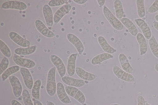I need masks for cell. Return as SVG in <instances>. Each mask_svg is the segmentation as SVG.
<instances>
[{
  "instance_id": "1",
  "label": "cell",
  "mask_w": 158,
  "mask_h": 105,
  "mask_svg": "<svg viewBox=\"0 0 158 105\" xmlns=\"http://www.w3.org/2000/svg\"><path fill=\"white\" fill-rule=\"evenodd\" d=\"M56 69L55 67H52L49 70L47 74L46 90L48 95L50 96H54L56 92Z\"/></svg>"
},
{
  "instance_id": "2",
  "label": "cell",
  "mask_w": 158,
  "mask_h": 105,
  "mask_svg": "<svg viewBox=\"0 0 158 105\" xmlns=\"http://www.w3.org/2000/svg\"><path fill=\"white\" fill-rule=\"evenodd\" d=\"M102 11L104 16L114 29L118 30L123 29L124 26L120 21L113 14L106 6H104Z\"/></svg>"
},
{
  "instance_id": "3",
  "label": "cell",
  "mask_w": 158,
  "mask_h": 105,
  "mask_svg": "<svg viewBox=\"0 0 158 105\" xmlns=\"http://www.w3.org/2000/svg\"><path fill=\"white\" fill-rule=\"evenodd\" d=\"M65 88L69 95L81 104H84L85 103V98L84 95L77 87L67 86L65 87Z\"/></svg>"
},
{
  "instance_id": "4",
  "label": "cell",
  "mask_w": 158,
  "mask_h": 105,
  "mask_svg": "<svg viewBox=\"0 0 158 105\" xmlns=\"http://www.w3.org/2000/svg\"><path fill=\"white\" fill-rule=\"evenodd\" d=\"M112 70L114 74L122 80L127 82H132L135 80V78L132 75L125 71L115 65H113Z\"/></svg>"
},
{
  "instance_id": "5",
  "label": "cell",
  "mask_w": 158,
  "mask_h": 105,
  "mask_svg": "<svg viewBox=\"0 0 158 105\" xmlns=\"http://www.w3.org/2000/svg\"><path fill=\"white\" fill-rule=\"evenodd\" d=\"M50 58L51 62L57 69L60 77L62 78L64 76L66 73V69L62 60L54 54L51 55Z\"/></svg>"
},
{
  "instance_id": "6",
  "label": "cell",
  "mask_w": 158,
  "mask_h": 105,
  "mask_svg": "<svg viewBox=\"0 0 158 105\" xmlns=\"http://www.w3.org/2000/svg\"><path fill=\"white\" fill-rule=\"evenodd\" d=\"M13 60L17 65L27 69L32 68L36 65L35 62L33 60L22 57L15 54L13 55Z\"/></svg>"
},
{
  "instance_id": "7",
  "label": "cell",
  "mask_w": 158,
  "mask_h": 105,
  "mask_svg": "<svg viewBox=\"0 0 158 105\" xmlns=\"http://www.w3.org/2000/svg\"><path fill=\"white\" fill-rule=\"evenodd\" d=\"M8 79L14 96L17 98L19 97L22 94L23 91L20 80L17 77L14 75L10 76Z\"/></svg>"
},
{
  "instance_id": "8",
  "label": "cell",
  "mask_w": 158,
  "mask_h": 105,
  "mask_svg": "<svg viewBox=\"0 0 158 105\" xmlns=\"http://www.w3.org/2000/svg\"><path fill=\"white\" fill-rule=\"evenodd\" d=\"M3 9H15L24 10L27 8V6L24 2L16 0H11L3 3L1 6Z\"/></svg>"
},
{
  "instance_id": "9",
  "label": "cell",
  "mask_w": 158,
  "mask_h": 105,
  "mask_svg": "<svg viewBox=\"0 0 158 105\" xmlns=\"http://www.w3.org/2000/svg\"><path fill=\"white\" fill-rule=\"evenodd\" d=\"M71 5L67 3L60 7L53 15V22L55 24L58 23L63 17L68 13L72 8Z\"/></svg>"
},
{
  "instance_id": "10",
  "label": "cell",
  "mask_w": 158,
  "mask_h": 105,
  "mask_svg": "<svg viewBox=\"0 0 158 105\" xmlns=\"http://www.w3.org/2000/svg\"><path fill=\"white\" fill-rule=\"evenodd\" d=\"M9 37L10 39L17 45L23 47L30 46V42L22 37L18 33L15 31H11L9 33Z\"/></svg>"
},
{
  "instance_id": "11",
  "label": "cell",
  "mask_w": 158,
  "mask_h": 105,
  "mask_svg": "<svg viewBox=\"0 0 158 105\" xmlns=\"http://www.w3.org/2000/svg\"><path fill=\"white\" fill-rule=\"evenodd\" d=\"M56 92L59 99L62 103L65 104H69L71 103L64 85L60 82H58L57 83Z\"/></svg>"
},
{
  "instance_id": "12",
  "label": "cell",
  "mask_w": 158,
  "mask_h": 105,
  "mask_svg": "<svg viewBox=\"0 0 158 105\" xmlns=\"http://www.w3.org/2000/svg\"><path fill=\"white\" fill-rule=\"evenodd\" d=\"M35 25L37 30L43 36L48 38H52L55 36L54 33L50 30L41 20L36 19Z\"/></svg>"
},
{
  "instance_id": "13",
  "label": "cell",
  "mask_w": 158,
  "mask_h": 105,
  "mask_svg": "<svg viewBox=\"0 0 158 105\" xmlns=\"http://www.w3.org/2000/svg\"><path fill=\"white\" fill-rule=\"evenodd\" d=\"M20 72L26 87L29 90H31L34 82L30 71L27 68L21 67L20 68Z\"/></svg>"
},
{
  "instance_id": "14",
  "label": "cell",
  "mask_w": 158,
  "mask_h": 105,
  "mask_svg": "<svg viewBox=\"0 0 158 105\" xmlns=\"http://www.w3.org/2000/svg\"><path fill=\"white\" fill-rule=\"evenodd\" d=\"M135 21L141 30L145 38L147 39H149L152 35L151 29L148 24L141 18H135Z\"/></svg>"
},
{
  "instance_id": "15",
  "label": "cell",
  "mask_w": 158,
  "mask_h": 105,
  "mask_svg": "<svg viewBox=\"0 0 158 105\" xmlns=\"http://www.w3.org/2000/svg\"><path fill=\"white\" fill-rule=\"evenodd\" d=\"M68 40L75 47L79 54L84 51V47L83 43L80 39L74 34L69 33L66 35Z\"/></svg>"
},
{
  "instance_id": "16",
  "label": "cell",
  "mask_w": 158,
  "mask_h": 105,
  "mask_svg": "<svg viewBox=\"0 0 158 105\" xmlns=\"http://www.w3.org/2000/svg\"><path fill=\"white\" fill-rule=\"evenodd\" d=\"M42 13L46 22L48 27H52L53 24V15L52 10L48 4H44L42 7Z\"/></svg>"
},
{
  "instance_id": "17",
  "label": "cell",
  "mask_w": 158,
  "mask_h": 105,
  "mask_svg": "<svg viewBox=\"0 0 158 105\" xmlns=\"http://www.w3.org/2000/svg\"><path fill=\"white\" fill-rule=\"evenodd\" d=\"M62 82L67 86L76 87H81L85 85V81L81 79L74 78L70 76H64L61 78Z\"/></svg>"
},
{
  "instance_id": "18",
  "label": "cell",
  "mask_w": 158,
  "mask_h": 105,
  "mask_svg": "<svg viewBox=\"0 0 158 105\" xmlns=\"http://www.w3.org/2000/svg\"><path fill=\"white\" fill-rule=\"evenodd\" d=\"M77 56V53H72L69 56L67 61V71L68 75L71 77L75 72L76 62Z\"/></svg>"
},
{
  "instance_id": "19",
  "label": "cell",
  "mask_w": 158,
  "mask_h": 105,
  "mask_svg": "<svg viewBox=\"0 0 158 105\" xmlns=\"http://www.w3.org/2000/svg\"><path fill=\"white\" fill-rule=\"evenodd\" d=\"M118 60L122 69L125 71L132 74L134 70L130 64L126 56L123 53H120L118 55Z\"/></svg>"
},
{
  "instance_id": "20",
  "label": "cell",
  "mask_w": 158,
  "mask_h": 105,
  "mask_svg": "<svg viewBox=\"0 0 158 105\" xmlns=\"http://www.w3.org/2000/svg\"><path fill=\"white\" fill-rule=\"evenodd\" d=\"M75 73L82 79L89 81L94 80L96 77L94 74L87 72L79 67H76Z\"/></svg>"
},
{
  "instance_id": "21",
  "label": "cell",
  "mask_w": 158,
  "mask_h": 105,
  "mask_svg": "<svg viewBox=\"0 0 158 105\" xmlns=\"http://www.w3.org/2000/svg\"><path fill=\"white\" fill-rule=\"evenodd\" d=\"M123 25L127 28L130 33L133 36H136L138 33V29L134 23L129 18L124 17L120 20Z\"/></svg>"
},
{
  "instance_id": "22",
  "label": "cell",
  "mask_w": 158,
  "mask_h": 105,
  "mask_svg": "<svg viewBox=\"0 0 158 105\" xmlns=\"http://www.w3.org/2000/svg\"><path fill=\"white\" fill-rule=\"evenodd\" d=\"M136 39L139 45L140 55H143L147 53L148 46L146 38L143 34L138 33L136 36Z\"/></svg>"
},
{
  "instance_id": "23",
  "label": "cell",
  "mask_w": 158,
  "mask_h": 105,
  "mask_svg": "<svg viewBox=\"0 0 158 105\" xmlns=\"http://www.w3.org/2000/svg\"><path fill=\"white\" fill-rule=\"evenodd\" d=\"M97 40L100 46L106 53L112 54L116 52V50L108 43L105 38L103 36H98Z\"/></svg>"
},
{
  "instance_id": "24",
  "label": "cell",
  "mask_w": 158,
  "mask_h": 105,
  "mask_svg": "<svg viewBox=\"0 0 158 105\" xmlns=\"http://www.w3.org/2000/svg\"><path fill=\"white\" fill-rule=\"evenodd\" d=\"M113 57V56L111 54L107 53H101L94 56L92 59L91 63L93 65H96Z\"/></svg>"
},
{
  "instance_id": "25",
  "label": "cell",
  "mask_w": 158,
  "mask_h": 105,
  "mask_svg": "<svg viewBox=\"0 0 158 105\" xmlns=\"http://www.w3.org/2000/svg\"><path fill=\"white\" fill-rule=\"evenodd\" d=\"M36 49V46H32L27 47H19L14 50L15 54L18 55H27L34 53Z\"/></svg>"
},
{
  "instance_id": "26",
  "label": "cell",
  "mask_w": 158,
  "mask_h": 105,
  "mask_svg": "<svg viewBox=\"0 0 158 105\" xmlns=\"http://www.w3.org/2000/svg\"><path fill=\"white\" fill-rule=\"evenodd\" d=\"M41 85V81L40 79L36 80L34 83L31 90V94L34 99L39 100L40 98V90Z\"/></svg>"
},
{
  "instance_id": "27",
  "label": "cell",
  "mask_w": 158,
  "mask_h": 105,
  "mask_svg": "<svg viewBox=\"0 0 158 105\" xmlns=\"http://www.w3.org/2000/svg\"><path fill=\"white\" fill-rule=\"evenodd\" d=\"M20 67L17 65H13L8 67L1 75L2 79L4 81L13 74L18 72L20 69Z\"/></svg>"
},
{
  "instance_id": "28",
  "label": "cell",
  "mask_w": 158,
  "mask_h": 105,
  "mask_svg": "<svg viewBox=\"0 0 158 105\" xmlns=\"http://www.w3.org/2000/svg\"><path fill=\"white\" fill-rule=\"evenodd\" d=\"M148 45L153 55L158 59V43L154 35H152L149 39Z\"/></svg>"
},
{
  "instance_id": "29",
  "label": "cell",
  "mask_w": 158,
  "mask_h": 105,
  "mask_svg": "<svg viewBox=\"0 0 158 105\" xmlns=\"http://www.w3.org/2000/svg\"><path fill=\"white\" fill-rule=\"evenodd\" d=\"M114 5L116 17L120 20L123 18L124 13L122 3L120 1L116 0L114 2Z\"/></svg>"
},
{
  "instance_id": "30",
  "label": "cell",
  "mask_w": 158,
  "mask_h": 105,
  "mask_svg": "<svg viewBox=\"0 0 158 105\" xmlns=\"http://www.w3.org/2000/svg\"><path fill=\"white\" fill-rule=\"evenodd\" d=\"M137 13L140 18L144 17L145 15V10L144 0H136V1Z\"/></svg>"
},
{
  "instance_id": "31",
  "label": "cell",
  "mask_w": 158,
  "mask_h": 105,
  "mask_svg": "<svg viewBox=\"0 0 158 105\" xmlns=\"http://www.w3.org/2000/svg\"><path fill=\"white\" fill-rule=\"evenodd\" d=\"M0 50L4 56L7 58H10L11 56V50L6 45L1 39H0Z\"/></svg>"
},
{
  "instance_id": "32",
  "label": "cell",
  "mask_w": 158,
  "mask_h": 105,
  "mask_svg": "<svg viewBox=\"0 0 158 105\" xmlns=\"http://www.w3.org/2000/svg\"><path fill=\"white\" fill-rule=\"evenodd\" d=\"M23 100L24 105H34L29 91L26 89L23 90L22 93Z\"/></svg>"
},
{
  "instance_id": "33",
  "label": "cell",
  "mask_w": 158,
  "mask_h": 105,
  "mask_svg": "<svg viewBox=\"0 0 158 105\" xmlns=\"http://www.w3.org/2000/svg\"><path fill=\"white\" fill-rule=\"evenodd\" d=\"M9 64V61L8 58L5 56L3 57L0 63V75L8 68Z\"/></svg>"
},
{
  "instance_id": "34",
  "label": "cell",
  "mask_w": 158,
  "mask_h": 105,
  "mask_svg": "<svg viewBox=\"0 0 158 105\" xmlns=\"http://www.w3.org/2000/svg\"><path fill=\"white\" fill-rule=\"evenodd\" d=\"M68 1V0H51L48 4L51 7H56L66 4Z\"/></svg>"
},
{
  "instance_id": "35",
  "label": "cell",
  "mask_w": 158,
  "mask_h": 105,
  "mask_svg": "<svg viewBox=\"0 0 158 105\" xmlns=\"http://www.w3.org/2000/svg\"><path fill=\"white\" fill-rule=\"evenodd\" d=\"M158 10V0H155L153 3L149 7L147 11L149 13L153 14Z\"/></svg>"
},
{
  "instance_id": "36",
  "label": "cell",
  "mask_w": 158,
  "mask_h": 105,
  "mask_svg": "<svg viewBox=\"0 0 158 105\" xmlns=\"http://www.w3.org/2000/svg\"><path fill=\"white\" fill-rule=\"evenodd\" d=\"M137 105H146L144 98L142 96L138 95L137 97Z\"/></svg>"
},
{
  "instance_id": "37",
  "label": "cell",
  "mask_w": 158,
  "mask_h": 105,
  "mask_svg": "<svg viewBox=\"0 0 158 105\" xmlns=\"http://www.w3.org/2000/svg\"><path fill=\"white\" fill-rule=\"evenodd\" d=\"M73 1L76 3L79 4H83L86 3L87 0H73Z\"/></svg>"
},
{
  "instance_id": "38",
  "label": "cell",
  "mask_w": 158,
  "mask_h": 105,
  "mask_svg": "<svg viewBox=\"0 0 158 105\" xmlns=\"http://www.w3.org/2000/svg\"><path fill=\"white\" fill-rule=\"evenodd\" d=\"M11 105H22L19 101L17 100L13 99L11 101Z\"/></svg>"
},
{
  "instance_id": "39",
  "label": "cell",
  "mask_w": 158,
  "mask_h": 105,
  "mask_svg": "<svg viewBox=\"0 0 158 105\" xmlns=\"http://www.w3.org/2000/svg\"><path fill=\"white\" fill-rule=\"evenodd\" d=\"M99 5V7L100 8H102V6L104 5L105 1L104 0H97Z\"/></svg>"
},
{
  "instance_id": "40",
  "label": "cell",
  "mask_w": 158,
  "mask_h": 105,
  "mask_svg": "<svg viewBox=\"0 0 158 105\" xmlns=\"http://www.w3.org/2000/svg\"><path fill=\"white\" fill-rule=\"evenodd\" d=\"M34 105H43L39 100L35 99L33 101Z\"/></svg>"
},
{
  "instance_id": "41",
  "label": "cell",
  "mask_w": 158,
  "mask_h": 105,
  "mask_svg": "<svg viewBox=\"0 0 158 105\" xmlns=\"http://www.w3.org/2000/svg\"><path fill=\"white\" fill-rule=\"evenodd\" d=\"M153 24L155 29L158 31V22L154 21L153 22Z\"/></svg>"
},
{
  "instance_id": "42",
  "label": "cell",
  "mask_w": 158,
  "mask_h": 105,
  "mask_svg": "<svg viewBox=\"0 0 158 105\" xmlns=\"http://www.w3.org/2000/svg\"><path fill=\"white\" fill-rule=\"evenodd\" d=\"M47 105H55V104L52 101H48L47 103Z\"/></svg>"
},
{
  "instance_id": "43",
  "label": "cell",
  "mask_w": 158,
  "mask_h": 105,
  "mask_svg": "<svg viewBox=\"0 0 158 105\" xmlns=\"http://www.w3.org/2000/svg\"><path fill=\"white\" fill-rule=\"evenodd\" d=\"M155 70L158 72V63H156L154 66Z\"/></svg>"
},
{
  "instance_id": "44",
  "label": "cell",
  "mask_w": 158,
  "mask_h": 105,
  "mask_svg": "<svg viewBox=\"0 0 158 105\" xmlns=\"http://www.w3.org/2000/svg\"><path fill=\"white\" fill-rule=\"evenodd\" d=\"M155 18L156 20L158 22V14L155 16Z\"/></svg>"
},
{
  "instance_id": "45",
  "label": "cell",
  "mask_w": 158,
  "mask_h": 105,
  "mask_svg": "<svg viewBox=\"0 0 158 105\" xmlns=\"http://www.w3.org/2000/svg\"><path fill=\"white\" fill-rule=\"evenodd\" d=\"M111 105H120L118 104L117 103H114V104H112Z\"/></svg>"
},
{
  "instance_id": "46",
  "label": "cell",
  "mask_w": 158,
  "mask_h": 105,
  "mask_svg": "<svg viewBox=\"0 0 158 105\" xmlns=\"http://www.w3.org/2000/svg\"><path fill=\"white\" fill-rule=\"evenodd\" d=\"M146 105H151L148 103H146Z\"/></svg>"
}]
</instances>
